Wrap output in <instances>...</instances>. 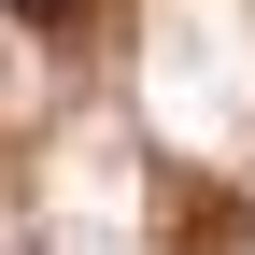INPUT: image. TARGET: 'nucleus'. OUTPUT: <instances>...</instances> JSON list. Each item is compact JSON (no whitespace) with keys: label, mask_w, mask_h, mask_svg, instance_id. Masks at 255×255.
Masks as SVG:
<instances>
[{"label":"nucleus","mask_w":255,"mask_h":255,"mask_svg":"<svg viewBox=\"0 0 255 255\" xmlns=\"http://www.w3.org/2000/svg\"><path fill=\"white\" fill-rule=\"evenodd\" d=\"M14 14H28V28H71V14H85V0H14Z\"/></svg>","instance_id":"f257e3e1"}]
</instances>
